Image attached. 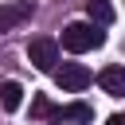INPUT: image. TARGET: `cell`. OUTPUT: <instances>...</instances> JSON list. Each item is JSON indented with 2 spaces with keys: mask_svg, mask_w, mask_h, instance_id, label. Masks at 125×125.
Segmentation results:
<instances>
[{
  "mask_svg": "<svg viewBox=\"0 0 125 125\" xmlns=\"http://www.w3.org/2000/svg\"><path fill=\"white\" fill-rule=\"evenodd\" d=\"M27 59L39 66V70H59V43L51 35H39L27 43Z\"/></svg>",
  "mask_w": 125,
  "mask_h": 125,
  "instance_id": "2",
  "label": "cell"
},
{
  "mask_svg": "<svg viewBox=\"0 0 125 125\" xmlns=\"http://www.w3.org/2000/svg\"><path fill=\"white\" fill-rule=\"evenodd\" d=\"M55 82H59V90H66V94H78V90H86V86L94 82V74H90L82 62H62V66L55 70Z\"/></svg>",
  "mask_w": 125,
  "mask_h": 125,
  "instance_id": "3",
  "label": "cell"
},
{
  "mask_svg": "<svg viewBox=\"0 0 125 125\" xmlns=\"http://www.w3.org/2000/svg\"><path fill=\"white\" fill-rule=\"evenodd\" d=\"M86 16H90V23L109 27V23H113V4H109V0H90V4H86Z\"/></svg>",
  "mask_w": 125,
  "mask_h": 125,
  "instance_id": "7",
  "label": "cell"
},
{
  "mask_svg": "<svg viewBox=\"0 0 125 125\" xmlns=\"http://www.w3.org/2000/svg\"><path fill=\"white\" fill-rule=\"evenodd\" d=\"M51 113H55L51 98H47V94H35V98H31V117H35V121H51Z\"/></svg>",
  "mask_w": 125,
  "mask_h": 125,
  "instance_id": "9",
  "label": "cell"
},
{
  "mask_svg": "<svg viewBox=\"0 0 125 125\" xmlns=\"http://www.w3.org/2000/svg\"><path fill=\"white\" fill-rule=\"evenodd\" d=\"M102 43H105V31L98 23H66L62 27V47L74 51V55H86V51H94Z\"/></svg>",
  "mask_w": 125,
  "mask_h": 125,
  "instance_id": "1",
  "label": "cell"
},
{
  "mask_svg": "<svg viewBox=\"0 0 125 125\" xmlns=\"http://www.w3.org/2000/svg\"><path fill=\"white\" fill-rule=\"evenodd\" d=\"M66 121H74V125H90V121H94V109H90L86 102H70V105H59V109L51 113L47 125H66Z\"/></svg>",
  "mask_w": 125,
  "mask_h": 125,
  "instance_id": "5",
  "label": "cell"
},
{
  "mask_svg": "<svg viewBox=\"0 0 125 125\" xmlns=\"http://www.w3.org/2000/svg\"><path fill=\"white\" fill-rule=\"evenodd\" d=\"M31 12H35L31 0H8V4H0V31L20 27L23 20H31Z\"/></svg>",
  "mask_w": 125,
  "mask_h": 125,
  "instance_id": "4",
  "label": "cell"
},
{
  "mask_svg": "<svg viewBox=\"0 0 125 125\" xmlns=\"http://www.w3.org/2000/svg\"><path fill=\"white\" fill-rule=\"evenodd\" d=\"M98 86H102L105 94H113V98H125V66H121V62L105 66V70L98 74Z\"/></svg>",
  "mask_w": 125,
  "mask_h": 125,
  "instance_id": "6",
  "label": "cell"
},
{
  "mask_svg": "<svg viewBox=\"0 0 125 125\" xmlns=\"http://www.w3.org/2000/svg\"><path fill=\"white\" fill-rule=\"evenodd\" d=\"M20 102H23V86L8 78V82L0 86V105H4L8 113H16V109H20Z\"/></svg>",
  "mask_w": 125,
  "mask_h": 125,
  "instance_id": "8",
  "label": "cell"
},
{
  "mask_svg": "<svg viewBox=\"0 0 125 125\" xmlns=\"http://www.w3.org/2000/svg\"><path fill=\"white\" fill-rule=\"evenodd\" d=\"M105 125H125V113H113V117H109Z\"/></svg>",
  "mask_w": 125,
  "mask_h": 125,
  "instance_id": "10",
  "label": "cell"
}]
</instances>
